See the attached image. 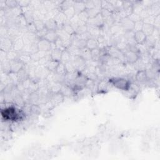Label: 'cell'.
Masks as SVG:
<instances>
[{"mask_svg":"<svg viewBox=\"0 0 160 160\" xmlns=\"http://www.w3.org/2000/svg\"><path fill=\"white\" fill-rule=\"evenodd\" d=\"M108 81L112 86L122 91H127L131 83L130 80L123 77H113L108 79Z\"/></svg>","mask_w":160,"mask_h":160,"instance_id":"obj_1","label":"cell"},{"mask_svg":"<svg viewBox=\"0 0 160 160\" xmlns=\"http://www.w3.org/2000/svg\"><path fill=\"white\" fill-rule=\"evenodd\" d=\"M71 62L76 71L78 72H82V71H84L87 68L86 61L81 56L72 57Z\"/></svg>","mask_w":160,"mask_h":160,"instance_id":"obj_2","label":"cell"},{"mask_svg":"<svg viewBox=\"0 0 160 160\" xmlns=\"http://www.w3.org/2000/svg\"><path fill=\"white\" fill-rule=\"evenodd\" d=\"M107 53L111 58L118 59L121 62H124V60H125L124 53L121 50H119L118 48H116L115 46H113V45L108 46Z\"/></svg>","mask_w":160,"mask_h":160,"instance_id":"obj_3","label":"cell"},{"mask_svg":"<svg viewBox=\"0 0 160 160\" xmlns=\"http://www.w3.org/2000/svg\"><path fill=\"white\" fill-rule=\"evenodd\" d=\"M124 56L125 58V60L126 62H128L131 64L136 63L137 61H138L141 58V54L129 50H126L124 52Z\"/></svg>","mask_w":160,"mask_h":160,"instance_id":"obj_4","label":"cell"},{"mask_svg":"<svg viewBox=\"0 0 160 160\" xmlns=\"http://www.w3.org/2000/svg\"><path fill=\"white\" fill-rule=\"evenodd\" d=\"M119 24L124 32L133 31L135 26V22H134L129 17L121 18L119 22Z\"/></svg>","mask_w":160,"mask_h":160,"instance_id":"obj_5","label":"cell"},{"mask_svg":"<svg viewBox=\"0 0 160 160\" xmlns=\"http://www.w3.org/2000/svg\"><path fill=\"white\" fill-rule=\"evenodd\" d=\"M112 86L108 80L102 79L99 81L97 84L96 92L98 94L107 93L110 90V87Z\"/></svg>","mask_w":160,"mask_h":160,"instance_id":"obj_6","label":"cell"},{"mask_svg":"<svg viewBox=\"0 0 160 160\" xmlns=\"http://www.w3.org/2000/svg\"><path fill=\"white\" fill-rule=\"evenodd\" d=\"M39 51L49 52L52 50V43L44 38L39 39L37 42Z\"/></svg>","mask_w":160,"mask_h":160,"instance_id":"obj_7","label":"cell"},{"mask_svg":"<svg viewBox=\"0 0 160 160\" xmlns=\"http://www.w3.org/2000/svg\"><path fill=\"white\" fill-rule=\"evenodd\" d=\"M51 93L50 97H49V101L52 103V104L55 106H58L60 104H61L65 99V97L63 96V94L61 92H54V93Z\"/></svg>","mask_w":160,"mask_h":160,"instance_id":"obj_8","label":"cell"},{"mask_svg":"<svg viewBox=\"0 0 160 160\" xmlns=\"http://www.w3.org/2000/svg\"><path fill=\"white\" fill-rule=\"evenodd\" d=\"M12 44L13 41H12L10 38H1L0 49L8 52L12 49Z\"/></svg>","mask_w":160,"mask_h":160,"instance_id":"obj_9","label":"cell"},{"mask_svg":"<svg viewBox=\"0 0 160 160\" xmlns=\"http://www.w3.org/2000/svg\"><path fill=\"white\" fill-rule=\"evenodd\" d=\"M148 37L146 34L141 31H138L134 32V41L137 45H142L146 42Z\"/></svg>","mask_w":160,"mask_h":160,"instance_id":"obj_10","label":"cell"},{"mask_svg":"<svg viewBox=\"0 0 160 160\" xmlns=\"http://www.w3.org/2000/svg\"><path fill=\"white\" fill-rule=\"evenodd\" d=\"M10 66H11V72H15V73L19 72L25 66V65L18 59L13 61H10Z\"/></svg>","mask_w":160,"mask_h":160,"instance_id":"obj_11","label":"cell"},{"mask_svg":"<svg viewBox=\"0 0 160 160\" xmlns=\"http://www.w3.org/2000/svg\"><path fill=\"white\" fill-rule=\"evenodd\" d=\"M54 19L58 25V29L62 28L68 20L62 11H59L54 18Z\"/></svg>","mask_w":160,"mask_h":160,"instance_id":"obj_12","label":"cell"},{"mask_svg":"<svg viewBox=\"0 0 160 160\" xmlns=\"http://www.w3.org/2000/svg\"><path fill=\"white\" fill-rule=\"evenodd\" d=\"M24 46H25V43L22 37H18L15 38L14 41H13L12 49L19 52V51L23 50Z\"/></svg>","mask_w":160,"mask_h":160,"instance_id":"obj_13","label":"cell"},{"mask_svg":"<svg viewBox=\"0 0 160 160\" xmlns=\"http://www.w3.org/2000/svg\"><path fill=\"white\" fill-rule=\"evenodd\" d=\"M155 30L156 29L152 24L143 22L141 28V31L146 34L148 38L151 36L154 32Z\"/></svg>","mask_w":160,"mask_h":160,"instance_id":"obj_14","label":"cell"},{"mask_svg":"<svg viewBox=\"0 0 160 160\" xmlns=\"http://www.w3.org/2000/svg\"><path fill=\"white\" fill-rule=\"evenodd\" d=\"M134 78L136 81L143 83L148 81V77L145 69H139L135 74Z\"/></svg>","mask_w":160,"mask_h":160,"instance_id":"obj_15","label":"cell"},{"mask_svg":"<svg viewBox=\"0 0 160 160\" xmlns=\"http://www.w3.org/2000/svg\"><path fill=\"white\" fill-rule=\"evenodd\" d=\"M18 59H19L21 62H22L24 65L29 64L31 61H32L31 54L26 52H23L21 54H19Z\"/></svg>","mask_w":160,"mask_h":160,"instance_id":"obj_16","label":"cell"},{"mask_svg":"<svg viewBox=\"0 0 160 160\" xmlns=\"http://www.w3.org/2000/svg\"><path fill=\"white\" fill-rule=\"evenodd\" d=\"M58 38L59 36L56 31H48L44 37V39L52 44L54 43Z\"/></svg>","mask_w":160,"mask_h":160,"instance_id":"obj_17","label":"cell"},{"mask_svg":"<svg viewBox=\"0 0 160 160\" xmlns=\"http://www.w3.org/2000/svg\"><path fill=\"white\" fill-rule=\"evenodd\" d=\"M44 26L47 31H56L58 28L54 19H47L44 21Z\"/></svg>","mask_w":160,"mask_h":160,"instance_id":"obj_18","label":"cell"},{"mask_svg":"<svg viewBox=\"0 0 160 160\" xmlns=\"http://www.w3.org/2000/svg\"><path fill=\"white\" fill-rule=\"evenodd\" d=\"M73 8L75 11V12L77 14L86 10L84 1H74L73 4Z\"/></svg>","mask_w":160,"mask_h":160,"instance_id":"obj_19","label":"cell"},{"mask_svg":"<svg viewBox=\"0 0 160 160\" xmlns=\"http://www.w3.org/2000/svg\"><path fill=\"white\" fill-rule=\"evenodd\" d=\"M62 50L57 48H53L50 52V58L52 60L60 62L62 56Z\"/></svg>","mask_w":160,"mask_h":160,"instance_id":"obj_20","label":"cell"},{"mask_svg":"<svg viewBox=\"0 0 160 160\" xmlns=\"http://www.w3.org/2000/svg\"><path fill=\"white\" fill-rule=\"evenodd\" d=\"M60 92L63 94V96L65 98L66 97L68 98V97H71L72 96L75 95L74 92L71 88V87H69L68 85H67L66 84H62Z\"/></svg>","mask_w":160,"mask_h":160,"instance_id":"obj_21","label":"cell"},{"mask_svg":"<svg viewBox=\"0 0 160 160\" xmlns=\"http://www.w3.org/2000/svg\"><path fill=\"white\" fill-rule=\"evenodd\" d=\"M86 48L91 51L92 49L99 48V44L96 38H90L86 41Z\"/></svg>","mask_w":160,"mask_h":160,"instance_id":"obj_22","label":"cell"},{"mask_svg":"<svg viewBox=\"0 0 160 160\" xmlns=\"http://www.w3.org/2000/svg\"><path fill=\"white\" fill-rule=\"evenodd\" d=\"M60 62L52 60V59H50L48 62L46 64V65L45 66V67L51 72H56V69L59 65Z\"/></svg>","mask_w":160,"mask_h":160,"instance_id":"obj_23","label":"cell"},{"mask_svg":"<svg viewBox=\"0 0 160 160\" xmlns=\"http://www.w3.org/2000/svg\"><path fill=\"white\" fill-rule=\"evenodd\" d=\"M81 56L86 61H92L91 59V51L87 49L86 48L80 49V54Z\"/></svg>","mask_w":160,"mask_h":160,"instance_id":"obj_24","label":"cell"},{"mask_svg":"<svg viewBox=\"0 0 160 160\" xmlns=\"http://www.w3.org/2000/svg\"><path fill=\"white\" fill-rule=\"evenodd\" d=\"M13 103L15 106H18L19 108H22L24 104H26V102L21 96V94H19L18 96H16L13 98Z\"/></svg>","mask_w":160,"mask_h":160,"instance_id":"obj_25","label":"cell"},{"mask_svg":"<svg viewBox=\"0 0 160 160\" xmlns=\"http://www.w3.org/2000/svg\"><path fill=\"white\" fill-rule=\"evenodd\" d=\"M62 29L66 32L68 33L69 35L70 36H73L74 35L75 33V30L74 29L72 28V26H71V24H70L69 22H66V23L63 25Z\"/></svg>","mask_w":160,"mask_h":160,"instance_id":"obj_26","label":"cell"},{"mask_svg":"<svg viewBox=\"0 0 160 160\" xmlns=\"http://www.w3.org/2000/svg\"><path fill=\"white\" fill-rule=\"evenodd\" d=\"M67 51L69 52L71 57H74L76 56H79L80 49L78 48L75 45L71 44L67 49Z\"/></svg>","mask_w":160,"mask_h":160,"instance_id":"obj_27","label":"cell"},{"mask_svg":"<svg viewBox=\"0 0 160 160\" xmlns=\"http://www.w3.org/2000/svg\"><path fill=\"white\" fill-rule=\"evenodd\" d=\"M39 97H40V95L38 91L36 92L31 93L29 98V103H31V104H38L39 99Z\"/></svg>","mask_w":160,"mask_h":160,"instance_id":"obj_28","label":"cell"},{"mask_svg":"<svg viewBox=\"0 0 160 160\" xmlns=\"http://www.w3.org/2000/svg\"><path fill=\"white\" fill-rule=\"evenodd\" d=\"M17 74H18V79H19V82H23L24 81L29 78V74H28V72H27V71L26 70V69L24 68L22 70H21L19 72H18Z\"/></svg>","mask_w":160,"mask_h":160,"instance_id":"obj_29","label":"cell"},{"mask_svg":"<svg viewBox=\"0 0 160 160\" xmlns=\"http://www.w3.org/2000/svg\"><path fill=\"white\" fill-rule=\"evenodd\" d=\"M62 12L64 14V15L66 16L68 20H70L71 19H72L73 17H74L76 15L75 11L73 8V6H71V7L65 9Z\"/></svg>","mask_w":160,"mask_h":160,"instance_id":"obj_30","label":"cell"},{"mask_svg":"<svg viewBox=\"0 0 160 160\" xmlns=\"http://www.w3.org/2000/svg\"><path fill=\"white\" fill-rule=\"evenodd\" d=\"M71 56L69 53V52L67 51V49H64L62 51V56L61 59V62H62L64 64H66L68 62H69L71 60Z\"/></svg>","mask_w":160,"mask_h":160,"instance_id":"obj_31","label":"cell"},{"mask_svg":"<svg viewBox=\"0 0 160 160\" xmlns=\"http://www.w3.org/2000/svg\"><path fill=\"white\" fill-rule=\"evenodd\" d=\"M91 59L93 61H98L101 56V51L99 48H96L91 51Z\"/></svg>","mask_w":160,"mask_h":160,"instance_id":"obj_32","label":"cell"},{"mask_svg":"<svg viewBox=\"0 0 160 160\" xmlns=\"http://www.w3.org/2000/svg\"><path fill=\"white\" fill-rule=\"evenodd\" d=\"M34 24L35 26V28L37 30V32L41 31L45 29L44 26V21H43L42 19H34Z\"/></svg>","mask_w":160,"mask_h":160,"instance_id":"obj_33","label":"cell"},{"mask_svg":"<svg viewBox=\"0 0 160 160\" xmlns=\"http://www.w3.org/2000/svg\"><path fill=\"white\" fill-rule=\"evenodd\" d=\"M67 70H66V66L64 63L62 62H59L56 71V73H58L59 74H61V75H64L65 76L67 74Z\"/></svg>","mask_w":160,"mask_h":160,"instance_id":"obj_34","label":"cell"},{"mask_svg":"<svg viewBox=\"0 0 160 160\" xmlns=\"http://www.w3.org/2000/svg\"><path fill=\"white\" fill-rule=\"evenodd\" d=\"M19 56V53L13 49H11L7 52V59L8 61H13L17 59Z\"/></svg>","mask_w":160,"mask_h":160,"instance_id":"obj_35","label":"cell"},{"mask_svg":"<svg viewBox=\"0 0 160 160\" xmlns=\"http://www.w3.org/2000/svg\"><path fill=\"white\" fill-rule=\"evenodd\" d=\"M42 109L40 106L37 104H32L31 106V114L34 116H38L41 114Z\"/></svg>","mask_w":160,"mask_h":160,"instance_id":"obj_36","label":"cell"},{"mask_svg":"<svg viewBox=\"0 0 160 160\" xmlns=\"http://www.w3.org/2000/svg\"><path fill=\"white\" fill-rule=\"evenodd\" d=\"M31 106L32 104L29 102H26L24 106L21 108L22 112L26 116H28L31 114Z\"/></svg>","mask_w":160,"mask_h":160,"instance_id":"obj_37","label":"cell"},{"mask_svg":"<svg viewBox=\"0 0 160 160\" xmlns=\"http://www.w3.org/2000/svg\"><path fill=\"white\" fill-rule=\"evenodd\" d=\"M54 44V48H57V49H61V50H64L66 49L65 48H64V46L63 44V42L62 41V40L58 38V39L56 41V42L54 43H53Z\"/></svg>","mask_w":160,"mask_h":160,"instance_id":"obj_38","label":"cell"},{"mask_svg":"<svg viewBox=\"0 0 160 160\" xmlns=\"http://www.w3.org/2000/svg\"><path fill=\"white\" fill-rule=\"evenodd\" d=\"M64 64L66 66V70H67L68 72H74L76 71L74 66H73V64H72V62H71V60L69 62H68Z\"/></svg>","mask_w":160,"mask_h":160,"instance_id":"obj_39","label":"cell"},{"mask_svg":"<svg viewBox=\"0 0 160 160\" xmlns=\"http://www.w3.org/2000/svg\"><path fill=\"white\" fill-rule=\"evenodd\" d=\"M30 1H24V0H21V1H17L18 5L21 7L22 9L28 7L31 4Z\"/></svg>","mask_w":160,"mask_h":160,"instance_id":"obj_40","label":"cell"},{"mask_svg":"<svg viewBox=\"0 0 160 160\" xmlns=\"http://www.w3.org/2000/svg\"><path fill=\"white\" fill-rule=\"evenodd\" d=\"M6 4L7 6V7L9 9H12L18 5V2L17 1H14V0H9V1H6Z\"/></svg>","mask_w":160,"mask_h":160,"instance_id":"obj_41","label":"cell"}]
</instances>
